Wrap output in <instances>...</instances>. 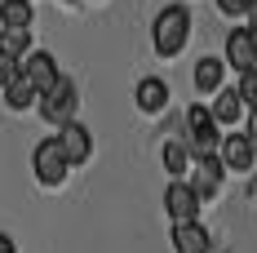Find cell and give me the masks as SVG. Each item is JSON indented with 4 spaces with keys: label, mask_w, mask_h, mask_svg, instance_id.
Here are the masks:
<instances>
[{
    "label": "cell",
    "mask_w": 257,
    "mask_h": 253,
    "mask_svg": "<svg viewBox=\"0 0 257 253\" xmlns=\"http://www.w3.org/2000/svg\"><path fill=\"white\" fill-rule=\"evenodd\" d=\"M191 40V9L186 5H164L151 23V45L160 58H178Z\"/></svg>",
    "instance_id": "obj_1"
},
{
    "label": "cell",
    "mask_w": 257,
    "mask_h": 253,
    "mask_svg": "<svg viewBox=\"0 0 257 253\" xmlns=\"http://www.w3.org/2000/svg\"><path fill=\"white\" fill-rule=\"evenodd\" d=\"M76 107H80V89H76V80H71V76H58V85H53L49 94H40V98H36L40 120L53 125V129L71 125V120H76Z\"/></svg>",
    "instance_id": "obj_2"
},
{
    "label": "cell",
    "mask_w": 257,
    "mask_h": 253,
    "mask_svg": "<svg viewBox=\"0 0 257 253\" xmlns=\"http://www.w3.org/2000/svg\"><path fill=\"white\" fill-rule=\"evenodd\" d=\"M217 142H222V133L213 125V116H208V107H186V151L191 160H204V155H217Z\"/></svg>",
    "instance_id": "obj_3"
},
{
    "label": "cell",
    "mask_w": 257,
    "mask_h": 253,
    "mask_svg": "<svg viewBox=\"0 0 257 253\" xmlns=\"http://www.w3.org/2000/svg\"><path fill=\"white\" fill-rule=\"evenodd\" d=\"M31 169H36V182H40V187H62V182H67L71 164H67V155H62V147H58V138L36 142V151H31Z\"/></svg>",
    "instance_id": "obj_4"
},
{
    "label": "cell",
    "mask_w": 257,
    "mask_h": 253,
    "mask_svg": "<svg viewBox=\"0 0 257 253\" xmlns=\"http://www.w3.org/2000/svg\"><path fill=\"white\" fill-rule=\"evenodd\" d=\"M18 76H23L27 85L36 89V98H40V94H49L53 85H58L62 71H58V58H53L49 49H31L23 62H18Z\"/></svg>",
    "instance_id": "obj_5"
},
{
    "label": "cell",
    "mask_w": 257,
    "mask_h": 253,
    "mask_svg": "<svg viewBox=\"0 0 257 253\" xmlns=\"http://www.w3.org/2000/svg\"><path fill=\"white\" fill-rule=\"evenodd\" d=\"M217 164L226 169V174H248L257 160H253V138L248 133H226L222 142H217Z\"/></svg>",
    "instance_id": "obj_6"
},
{
    "label": "cell",
    "mask_w": 257,
    "mask_h": 253,
    "mask_svg": "<svg viewBox=\"0 0 257 253\" xmlns=\"http://www.w3.org/2000/svg\"><path fill=\"white\" fill-rule=\"evenodd\" d=\"M222 62L235 67L239 76L257 67V36H253V27H235L231 36H226V58H222Z\"/></svg>",
    "instance_id": "obj_7"
},
{
    "label": "cell",
    "mask_w": 257,
    "mask_h": 253,
    "mask_svg": "<svg viewBox=\"0 0 257 253\" xmlns=\"http://www.w3.org/2000/svg\"><path fill=\"white\" fill-rule=\"evenodd\" d=\"M222 164H217V155H204V160H195L191 164V178H186V187L195 191V200L204 204V200H213L217 191H222Z\"/></svg>",
    "instance_id": "obj_8"
},
{
    "label": "cell",
    "mask_w": 257,
    "mask_h": 253,
    "mask_svg": "<svg viewBox=\"0 0 257 253\" xmlns=\"http://www.w3.org/2000/svg\"><path fill=\"white\" fill-rule=\"evenodd\" d=\"M164 209H169L173 227L200 222V200H195V191L186 187V178H182V182H169V191H164Z\"/></svg>",
    "instance_id": "obj_9"
},
{
    "label": "cell",
    "mask_w": 257,
    "mask_h": 253,
    "mask_svg": "<svg viewBox=\"0 0 257 253\" xmlns=\"http://www.w3.org/2000/svg\"><path fill=\"white\" fill-rule=\"evenodd\" d=\"M53 138H58V147H62V155H67V164H71V169H76V164H84V160L93 155V133L80 125V120L62 125Z\"/></svg>",
    "instance_id": "obj_10"
},
{
    "label": "cell",
    "mask_w": 257,
    "mask_h": 253,
    "mask_svg": "<svg viewBox=\"0 0 257 253\" xmlns=\"http://www.w3.org/2000/svg\"><path fill=\"white\" fill-rule=\"evenodd\" d=\"M133 102H138V111H147V116H160V111L169 107V85H164L160 76L138 80V89H133Z\"/></svg>",
    "instance_id": "obj_11"
},
{
    "label": "cell",
    "mask_w": 257,
    "mask_h": 253,
    "mask_svg": "<svg viewBox=\"0 0 257 253\" xmlns=\"http://www.w3.org/2000/svg\"><path fill=\"white\" fill-rule=\"evenodd\" d=\"M208 249H213V235H208L200 222L173 227V253H208Z\"/></svg>",
    "instance_id": "obj_12"
},
{
    "label": "cell",
    "mask_w": 257,
    "mask_h": 253,
    "mask_svg": "<svg viewBox=\"0 0 257 253\" xmlns=\"http://www.w3.org/2000/svg\"><path fill=\"white\" fill-rule=\"evenodd\" d=\"M208 116H213V125H239V116H244V102H239V94L235 89H217V102L208 107Z\"/></svg>",
    "instance_id": "obj_13"
},
{
    "label": "cell",
    "mask_w": 257,
    "mask_h": 253,
    "mask_svg": "<svg viewBox=\"0 0 257 253\" xmlns=\"http://www.w3.org/2000/svg\"><path fill=\"white\" fill-rule=\"evenodd\" d=\"M36 23V9L23 5V0H0V27L5 31H31Z\"/></svg>",
    "instance_id": "obj_14"
},
{
    "label": "cell",
    "mask_w": 257,
    "mask_h": 253,
    "mask_svg": "<svg viewBox=\"0 0 257 253\" xmlns=\"http://www.w3.org/2000/svg\"><path fill=\"white\" fill-rule=\"evenodd\" d=\"M222 76H226V62L222 58H200L195 62V89L200 94H217L222 89Z\"/></svg>",
    "instance_id": "obj_15"
},
{
    "label": "cell",
    "mask_w": 257,
    "mask_h": 253,
    "mask_svg": "<svg viewBox=\"0 0 257 253\" xmlns=\"http://www.w3.org/2000/svg\"><path fill=\"white\" fill-rule=\"evenodd\" d=\"M164 174H173V182H182V174H191V151L186 142H164Z\"/></svg>",
    "instance_id": "obj_16"
},
{
    "label": "cell",
    "mask_w": 257,
    "mask_h": 253,
    "mask_svg": "<svg viewBox=\"0 0 257 253\" xmlns=\"http://www.w3.org/2000/svg\"><path fill=\"white\" fill-rule=\"evenodd\" d=\"M5 107H9V111H31V107H36V89L18 76L14 85H5Z\"/></svg>",
    "instance_id": "obj_17"
},
{
    "label": "cell",
    "mask_w": 257,
    "mask_h": 253,
    "mask_svg": "<svg viewBox=\"0 0 257 253\" xmlns=\"http://www.w3.org/2000/svg\"><path fill=\"white\" fill-rule=\"evenodd\" d=\"M0 49L23 62L27 53H31V31H5V27H0Z\"/></svg>",
    "instance_id": "obj_18"
},
{
    "label": "cell",
    "mask_w": 257,
    "mask_h": 253,
    "mask_svg": "<svg viewBox=\"0 0 257 253\" xmlns=\"http://www.w3.org/2000/svg\"><path fill=\"white\" fill-rule=\"evenodd\" d=\"M235 94H239V102H244V111H253V116H257V67L239 76V89H235Z\"/></svg>",
    "instance_id": "obj_19"
},
{
    "label": "cell",
    "mask_w": 257,
    "mask_h": 253,
    "mask_svg": "<svg viewBox=\"0 0 257 253\" xmlns=\"http://www.w3.org/2000/svg\"><path fill=\"white\" fill-rule=\"evenodd\" d=\"M14 80H18V58H9V53L0 49V89L14 85Z\"/></svg>",
    "instance_id": "obj_20"
},
{
    "label": "cell",
    "mask_w": 257,
    "mask_h": 253,
    "mask_svg": "<svg viewBox=\"0 0 257 253\" xmlns=\"http://www.w3.org/2000/svg\"><path fill=\"white\" fill-rule=\"evenodd\" d=\"M217 9H222L226 18H244V14H248V0H217Z\"/></svg>",
    "instance_id": "obj_21"
},
{
    "label": "cell",
    "mask_w": 257,
    "mask_h": 253,
    "mask_svg": "<svg viewBox=\"0 0 257 253\" xmlns=\"http://www.w3.org/2000/svg\"><path fill=\"white\" fill-rule=\"evenodd\" d=\"M0 253H18V244H14V235H5V231H0Z\"/></svg>",
    "instance_id": "obj_22"
},
{
    "label": "cell",
    "mask_w": 257,
    "mask_h": 253,
    "mask_svg": "<svg viewBox=\"0 0 257 253\" xmlns=\"http://www.w3.org/2000/svg\"><path fill=\"white\" fill-rule=\"evenodd\" d=\"M248 138H253V160H257V116H253V133Z\"/></svg>",
    "instance_id": "obj_23"
},
{
    "label": "cell",
    "mask_w": 257,
    "mask_h": 253,
    "mask_svg": "<svg viewBox=\"0 0 257 253\" xmlns=\"http://www.w3.org/2000/svg\"><path fill=\"white\" fill-rule=\"evenodd\" d=\"M248 18H253V27H257V0H248Z\"/></svg>",
    "instance_id": "obj_24"
},
{
    "label": "cell",
    "mask_w": 257,
    "mask_h": 253,
    "mask_svg": "<svg viewBox=\"0 0 257 253\" xmlns=\"http://www.w3.org/2000/svg\"><path fill=\"white\" fill-rule=\"evenodd\" d=\"M62 5H76V0H62Z\"/></svg>",
    "instance_id": "obj_25"
},
{
    "label": "cell",
    "mask_w": 257,
    "mask_h": 253,
    "mask_svg": "<svg viewBox=\"0 0 257 253\" xmlns=\"http://www.w3.org/2000/svg\"><path fill=\"white\" fill-rule=\"evenodd\" d=\"M23 5H31V0H23Z\"/></svg>",
    "instance_id": "obj_26"
},
{
    "label": "cell",
    "mask_w": 257,
    "mask_h": 253,
    "mask_svg": "<svg viewBox=\"0 0 257 253\" xmlns=\"http://www.w3.org/2000/svg\"><path fill=\"white\" fill-rule=\"evenodd\" d=\"M253 36H257V27H253Z\"/></svg>",
    "instance_id": "obj_27"
}]
</instances>
